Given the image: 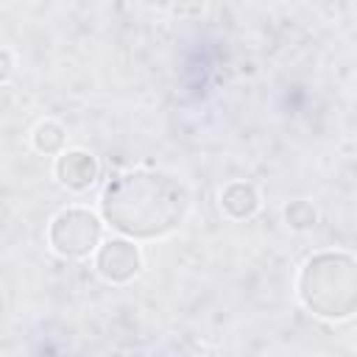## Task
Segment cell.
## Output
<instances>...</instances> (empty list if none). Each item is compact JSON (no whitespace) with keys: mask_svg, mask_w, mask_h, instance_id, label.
Here are the masks:
<instances>
[{"mask_svg":"<svg viewBox=\"0 0 357 357\" xmlns=\"http://www.w3.org/2000/svg\"><path fill=\"white\" fill-rule=\"evenodd\" d=\"M220 209L231 220H245L259 209V192L248 181H231L220 190Z\"/></svg>","mask_w":357,"mask_h":357,"instance_id":"6","label":"cell"},{"mask_svg":"<svg viewBox=\"0 0 357 357\" xmlns=\"http://www.w3.org/2000/svg\"><path fill=\"white\" fill-rule=\"evenodd\" d=\"M31 142H33V148H36L39 153H61V151H64V142H67L64 126L56 123V120H42V123L33 128Z\"/></svg>","mask_w":357,"mask_h":357,"instance_id":"7","label":"cell"},{"mask_svg":"<svg viewBox=\"0 0 357 357\" xmlns=\"http://www.w3.org/2000/svg\"><path fill=\"white\" fill-rule=\"evenodd\" d=\"M301 304L326 321H343L357 307V271L351 254L321 251L312 254L298 273Z\"/></svg>","mask_w":357,"mask_h":357,"instance_id":"2","label":"cell"},{"mask_svg":"<svg viewBox=\"0 0 357 357\" xmlns=\"http://www.w3.org/2000/svg\"><path fill=\"white\" fill-rule=\"evenodd\" d=\"M11 73H14V59H11V53H8V50H3V47H0V84H3V81H8V78H11Z\"/></svg>","mask_w":357,"mask_h":357,"instance_id":"9","label":"cell"},{"mask_svg":"<svg viewBox=\"0 0 357 357\" xmlns=\"http://www.w3.org/2000/svg\"><path fill=\"white\" fill-rule=\"evenodd\" d=\"M56 178L61 187L73 190V192H84L95 184L98 178V162L89 151L73 148V151H61L56 159Z\"/></svg>","mask_w":357,"mask_h":357,"instance_id":"5","label":"cell"},{"mask_svg":"<svg viewBox=\"0 0 357 357\" xmlns=\"http://www.w3.org/2000/svg\"><path fill=\"white\" fill-rule=\"evenodd\" d=\"M95 268L112 284L131 282L142 268V251L131 237H112L95 248Z\"/></svg>","mask_w":357,"mask_h":357,"instance_id":"4","label":"cell"},{"mask_svg":"<svg viewBox=\"0 0 357 357\" xmlns=\"http://www.w3.org/2000/svg\"><path fill=\"white\" fill-rule=\"evenodd\" d=\"M190 212L187 184L165 170H126L117 173L100 195L103 220L123 237L159 240L173 234Z\"/></svg>","mask_w":357,"mask_h":357,"instance_id":"1","label":"cell"},{"mask_svg":"<svg viewBox=\"0 0 357 357\" xmlns=\"http://www.w3.org/2000/svg\"><path fill=\"white\" fill-rule=\"evenodd\" d=\"M100 237H103L100 218L84 206H67V209L56 212L47 226V243L64 259L89 257L100 245Z\"/></svg>","mask_w":357,"mask_h":357,"instance_id":"3","label":"cell"},{"mask_svg":"<svg viewBox=\"0 0 357 357\" xmlns=\"http://www.w3.org/2000/svg\"><path fill=\"white\" fill-rule=\"evenodd\" d=\"M284 218H287V223L296 226V229H310V226H315V209H312L307 201H293V204L284 209Z\"/></svg>","mask_w":357,"mask_h":357,"instance_id":"8","label":"cell"}]
</instances>
